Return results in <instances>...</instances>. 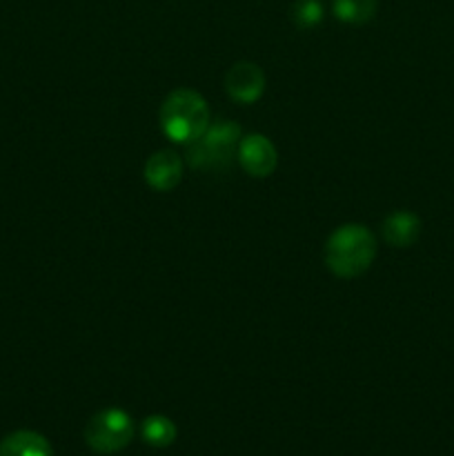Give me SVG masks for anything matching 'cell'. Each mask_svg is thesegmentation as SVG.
Masks as SVG:
<instances>
[{
    "mask_svg": "<svg viewBox=\"0 0 454 456\" xmlns=\"http://www.w3.org/2000/svg\"><path fill=\"white\" fill-rule=\"evenodd\" d=\"M377 239L359 223L334 230L325 243V265L338 279H356L372 267L377 258Z\"/></svg>",
    "mask_w": 454,
    "mask_h": 456,
    "instance_id": "cell-1",
    "label": "cell"
},
{
    "mask_svg": "<svg viewBox=\"0 0 454 456\" xmlns=\"http://www.w3.org/2000/svg\"><path fill=\"white\" fill-rule=\"evenodd\" d=\"M158 120L160 129L169 141L191 145L209 127V107L194 89H174L160 105Z\"/></svg>",
    "mask_w": 454,
    "mask_h": 456,
    "instance_id": "cell-2",
    "label": "cell"
},
{
    "mask_svg": "<svg viewBox=\"0 0 454 456\" xmlns=\"http://www.w3.org/2000/svg\"><path fill=\"white\" fill-rule=\"evenodd\" d=\"M240 127L231 120H216L203 136L191 142L187 160L196 169H221L231 163L240 142Z\"/></svg>",
    "mask_w": 454,
    "mask_h": 456,
    "instance_id": "cell-3",
    "label": "cell"
},
{
    "mask_svg": "<svg viewBox=\"0 0 454 456\" xmlns=\"http://www.w3.org/2000/svg\"><path fill=\"white\" fill-rule=\"evenodd\" d=\"M136 435L132 417L125 410L107 408L93 414L85 426V441L98 454H116L127 448Z\"/></svg>",
    "mask_w": 454,
    "mask_h": 456,
    "instance_id": "cell-4",
    "label": "cell"
},
{
    "mask_svg": "<svg viewBox=\"0 0 454 456\" xmlns=\"http://www.w3.org/2000/svg\"><path fill=\"white\" fill-rule=\"evenodd\" d=\"M236 159L249 176L267 178L274 174L276 165H279V151H276L274 142L263 134H247L240 138Z\"/></svg>",
    "mask_w": 454,
    "mask_h": 456,
    "instance_id": "cell-5",
    "label": "cell"
},
{
    "mask_svg": "<svg viewBox=\"0 0 454 456\" xmlns=\"http://www.w3.org/2000/svg\"><path fill=\"white\" fill-rule=\"evenodd\" d=\"M225 89L240 105H252L265 92V74L256 62L240 61L225 74Z\"/></svg>",
    "mask_w": 454,
    "mask_h": 456,
    "instance_id": "cell-6",
    "label": "cell"
},
{
    "mask_svg": "<svg viewBox=\"0 0 454 456\" xmlns=\"http://www.w3.org/2000/svg\"><path fill=\"white\" fill-rule=\"evenodd\" d=\"M182 178V160L176 151L160 150L145 163V181L156 191H172Z\"/></svg>",
    "mask_w": 454,
    "mask_h": 456,
    "instance_id": "cell-7",
    "label": "cell"
},
{
    "mask_svg": "<svg viewBox=\"0 0 454 456\" xmlns=\"http://www.w3.org/2000/svg\"><path fill=\"white\" fill-rule=\"evenodd\" d=\"M418 236H421V218L408 209L392 212L383 221V239L392 248H409V245L417 243Z\"/></svg>",
    "mask_w": 454,
    "mask_h": 456,
    "instance_id": "cell-8",
    "label": "cell"
},
{
    "mask_svg": "<svg viewBox=\"0 0 454 456\" xmlns=\"http://www.w3.org/2000/svg\"><path fill=\"white\" fill-rule=\"evenodd\" d=\"M0 456H53V452L43 435L34 430H18L0 441Z\"/></svg>",
    "mask_w": 454,
    "mask_h": 456,
    "instance_id": "cell-9",
    "label": "cell"
},
{
    "mask_svg": "<svg viewBox=\"0 0 454 456\" xmlns=\"http://www.w3.org/2000/svg\"><path fill=\"white\" fill-rule=\"evenodd\" d=\"M377 0H334V16L345 25H365L377 16Z\"/></svg>",
    "mask_w": 454,
    "mask_h": 456,
    "instance_id": "cell-10",
    "label": "cell"
},
{
    "mask_svg": "<svg viewBox=\"0 0 454 456\" xmlns=\"http://www.w3.org/2000/svg\"><path fill=\"white\" fill-rule=\"evenodd\" d=\"M141 436L145 444L154 445V448H167L176 441V426L172 419L163 417V414H151L142 421Z\"/></svg>",
    "mask_w": 454,
    "mask_h": 456,
    "instance_id": "cell-11",
    "label": "cell"
},
{
    "mask_svg": "<svg viewBox=\"0 0 454 456\" xmlns=\"http://www.w3.org/2000/svg\"><path fill=\"white\" fill-rule=\"evenodd\" d=\"M294 22L303 29H312V27L323 22V4L319 0H296L292 9Z\"/></svg>",
    "mask_w": 454,
    "mask_h": 456,
    "instance_id": "cell-12",
    "label": "cell"
}]
</instances>
